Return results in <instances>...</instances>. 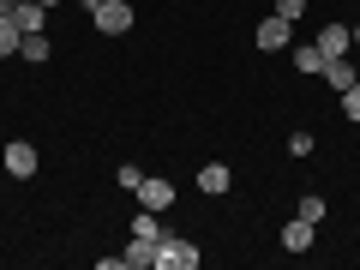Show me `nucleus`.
<instances>
[{"label":"nucleus","instance_id":"22","mask_svg":"<svg viewBox=\"0 0 360 270\" xmlns=\"http://www.w3.org/2000/svg\"><path fill=\"white\" fill-rule=\"evenodd\" d=\"M0 18H6V0H0Z\"/></svg>","mask_w":360,"mask_h":270},{"label":"nucleus","instance_id":"18","mask_svg":"<svg viewBox=\"0 0 360 270\" xmlns=\"http://www.w3.org/2000/svg\"><path fill=\"white\" fill-rule=\"evenodd\" d=\"M115 180H120V186H127V193H139V180H144V168H139V162H127V168H120Z\"/></svg>","mask_w":360,"mask_h":270},{"label":"nucleus","instance_id":"23","mask_svg":"<svg viewBox=\"0 0 360 270\" xmlns=\"http://www.w3.org/2000/svg\"><path fill=\"white\" fill-rule=\"evenodd\" d=\"M6 6H25V0H6Z\"/></svg>","mask_w":360,"mask_h":270},{"label":"nucleus","instance_id":"6","mask_svg":"<svg viewBox=\"0 0 360 270\" xmlns=\"http://www.w3.org/2000/svg\"><path fill=\"white\" fill-rule=\"evenodd\" d=\"M258 49H264V54H283L288 49V18H264V25H258Z\"/></svg>","mask_w":360,"mask_h":270},{"label":"nucleus","instance_id":"7","mask_svg":"<svg viewBox=\"0 0 360 270\" xmlns=\"http://www.w3.org/2000/svg\"><path fill=\"white\" fill-rule=\"evenodd\" d=\"M6 18H13V25L25 30V37H30V30H42V18H49V6H37V0H25V6H6Z\"/></svg>","mask_w":360,"mask_h":270},{"label":"nucleus","instance_id":"2","mask_svg":"<svg viewBox=\"0 0 360 270\" xmlns=\"http://www.w3.org/2000/svg\"><path fill=\"white\" fill-rule=\"evenodd\" d=\"M90 18H96V30L103 37H120V30H132V6L127 0H84Z\"/></svg>","mask_w":360,"mask_h":270},{"label":"nucleus","instance_id":"20","mask_svg":"<svg viewBox=\"0 0 360 270\" xmlns=\"http://www.w3.org/2000/svg\"><path fill=\"white\" fill-rule=\"evenodd\" d=\"M37 6H60V0H37Z\"/></svg>","mask_w":360,"mask_h":270},{"label":"nucleus","instance_id":"8","mask_svg":"<svg viewBox=\"0 0 360 270\" xmlns=\"http://www.w3.org/2000/svg\"><path fill=\"white\" fill-rule=\"evenodd\" d=\"M354 78H360V72H354V60H342V54H336V60H324V84H330L336 96H342V90L354 84Z\"/></svg>","mask_w":360,"mask_h":270},{"label":"nucleus","instance_id":"5","mask_svg":"<svg viewBox=\"0 0 360 270\" xmlns=\"http://www.w3.org/2000/svg\"><path fill=\"white\" fill-rule=\"evenodd\" d=\"M348 49H354V30L348 25H324L319 30V54L324 60H336V54H348Z\"/></svg>","mask_w":360,"mask_h":270},{"label":"nucleus","instance_id":"12","mask_svg":"<svg viewBox=\"0 0 360 270\" xmlns=\"http://www.w3.org/2000/svg\"><path fill=\"white\" fill-rule=\"evenodd\" d=\"M283 246H288V252H307V246H312V222H288V229H283Z\"/></svg>","mask_w":360,"mask_h":270},{"label":"nucleus","instance_id":"1","mask_svg":"<svg viewBox=\"0 0 360 270\" xmlns=\"http://www.w3.org/2000/svg\"><path fill=\"white\" fill-rule=\"evenodd\" d=\"M198 246L193 240H180V234H162V240H156V270H198Z\"/></svg>","mask_w":360,"mask_h":270},{"label":"nucleus","instance_id":"11","mask_svg":"<svg viewBox=\"0 0 360 270\" xmlns=\"http://www.w3.org/2000/svg\"><path fill=\"white\" fill-rule=\"evenodd\" d=\"M18 60H30V66H42V60H49V37H42V30H30V37L18 42Z\"/></svg>","mask_w":360,"mask_h":270},{"label":"nucleus","instance_id":"3","mask_svg":"<svg viewBox=\"0 0 360 270\" xmlns=\"http://www.w3.org/2000/svg\"><path fill=\"white\" fill-rule=\"evenodd\" d=\"M132 198H139V210H156V217H162V210L174 205V186H168V180H156V174H144Z\"/></svg>","mask_w":360,"mask_h":270},{"label":"nucleus","instance_id":"9","mask_svg":"<svg viewBox=\"0 0 360 270\" xmlns=\"http://www.w3.org/2000/svg\"><path fill=\"white\" fill-rule=\"evenodd\" d=\"M120 258H127V270H156V240H139V234H132V246Z\"/></svg>","mask_w":360,"mask_h":270},{"label":"nucleus","instance_id":"13","mask_svg":"<svg viewBox=\"0 0 360 270\" xmlns=\"http://www.w3.org/2000/svg\"><path fill=\"white\" fill-rule=\"evenodd\" d=\"M132 234H139V240H162V222H156V210H139V217H132Z\"/></svg>","mask_w":360,"mask_h":270},{"label":"nucleus","instance_id":"14","mask_svg":"<svg viewBox=\"0 0 360 270\" xmlns=\"http://www.w3.org/2000/svg\"><path fill=\"white\" fill-rule=\"evenodd\" d=\"M295 66H300V72H324V54H319V42H300V49H295Z\"/></svg>","mask_w":360,"mask_h":270},{"label":"nucleus","instance_id":"4","mask_svg":"<svg viewBox=\"0 0 360 270\" xmlns=\"http://www.w3.org/2000/svg\"><path fill=\"white\" fill-rule=\"evenodd\" d=\"M0 156H6V174H18V180H30V174H37V144L13 139V144H6Z\"/></svg>","mask_w":360,"mask_h":270},{"label":"nucleus","instance_id":"17","mask_svg":"<svg viewBox=\"0 0 360 270\" xmlns=\"http://www.w3.org/2000/svg\"><path fill=\"white\" fill-rule=\"evenodd\" d=\"M342 115H348V120H360V78L342 90Z\"/></svg>","mask_w":360,"mask_h":270},{"label":"nucleus","instance_id":"19","mask_svg":"<svg viewBox=\"0 0 360 270\" xmlns=\"http://www.w3.org/2000/svg\"><path fill=\"white\" fill-rule=\"evenodd\" d=\"M300 13H307V0H276V18H288V25H295Z\"/></svg>","mask_w":360,"mask_h":270},{"label":"nucleus","instance_id":"16","mask_svg":"<svg viewBox=\"0 0 360 270\" xmlns=\"http://www.w3.org/2000/svg\"><path fill=\"white\" fill-rule=\"evenodd\" d=\"M18 42H25V30L13 18H0V54H18Z\"/></svg>","mask_w":360,"mask_h":270},{"label":"nucleus","instance_id":"21","mask_svg":"<svg viewBox=\"0 0 360 270\" xmlns=\"http://www.w3.org/2000/svg\"><path fill=\"white\" fill-rule=\"evenodd\" d=\"M354 49H360V25H354Z\"/></svg>","mask_w":360,"mask_h":270},{"label":"nucleus","instance_id":"15","mask_svg":"<svg viewBox=\"0 0 360 270\" xmlns=\"http://www.w3.org/2000/svg\"><path fill=\"white\" fill-rule=\"evenodd\" d=\"M295 217L319 229V222H324V198H319V193H307V198H300V210H295Z\"/></svg>","mask_w":360,"mask_h":270},{"label":"nucleus","instance_id":"10","mask_svg":"<svg viewBox=\"0 0 360 270\" xmlns=\"http://www.w3.org/2000/svg\"><path fill=\"white\" fill-rule=\"evenodd\" d=\"M198 193H210V198L229 193V162H205L198 168Z\"/></svg>","mask_w":360,"mask_h":270}]
</instances>
